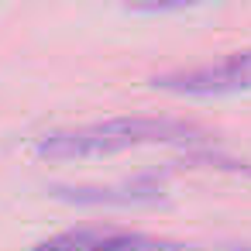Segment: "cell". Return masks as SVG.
<instances>
[{
    "label": "cell",
    "instance_id": "cell-4",
    "mask_svg": "<svg viewBox=\"0 0 251 251\" xmlns=\"http://www.w3.org/2000/svg\"><path fill=\"white\" fill-rule=\"evenodd\" d=\"M66 200L73 203H151L162 196V179L155 176H138L124 186H110V189H90V186H79V189H59Z\"/></svg>",
    "mask_w": 251,
    "mask_h": 251
},
{
    "label": "cell",
    "instance_id": "cell-3",
    "mask_svg": "<svg viewBox=\"0 0 251 251\" xmlns=\"http://www.w3.org/2000/svg\"><path fill=\"white\" fill-rule=\"evenodd\" d=\"M31 251H189L179 241L151 237L138 230H97V227H76L52 234L38 241Z\"/></svg>",
    "mask_w": 251,
    "mask_h": 251
},
{
    "label": "cell",
    "instance_id": "cell-1",
    "mask_svg": "<svg viewBox=\"0 0 251 251\" xmlns=\"http://www.w3.org/2000/svg\"><path fill=\"white\" fill-rule=\"evenodd\" d=\"M206 131L193 121L179 117H110L97 124L79 127H55L35 138L38 158H97L114 155L141 145H179V148H200L206 145Z\"/></svg>",
    "mask_w": 251,
    "mask_h": 251
},
{
    "label": "cell",
    "instance_id": "cell-2",
    "mask_svg": "<svg viewBox=\"0 0 251 251\" xmlns=\"http://www.w3.org/2000/svg\"><path fill=\"white\" fill-rule=\"evenodd\" d=\"M151 86L182 93V97H220V93H237L251 90V49L230 52L220 62H203L189 69H172L151 79Z\"/></svg>",
    "mask_w": 251,
    "mask_h": 251
}]
</instances>
